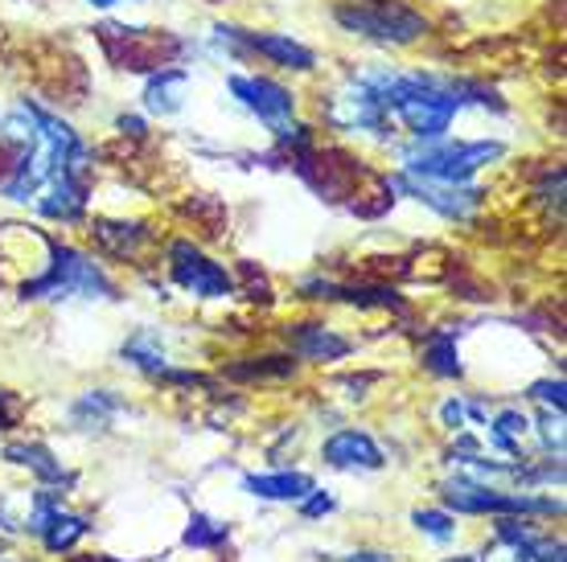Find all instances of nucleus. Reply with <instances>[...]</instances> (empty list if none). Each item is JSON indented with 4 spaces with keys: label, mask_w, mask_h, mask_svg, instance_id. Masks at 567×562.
I'll list each match as a JSON object with an SVG mask.
<instances>
[{
    "label": "nucleus",
    "mask_w": 567,
    "mask_h": 562,
    "mask_svg": "<svg viewBox=\"0 0 567 562\" xmlns=\"http://www.w3.org/2000/svg\"><path fill=\"white\" fill-rule=\"evenodd\" d=\"M506 156L502 140H427L403 148V169L408 177L420 181H440V185H468L482 169H489L494 160Z\"/></svg>",
    "instance_id": "obj_1"
},
{
    "label": "nucleus",
    "mask_w": 567,
    "mask_h": 562,
    "mask_svg": "<svg viewBox=\"0 0 567 562\" xmlns=\"http://www.w3.org/2000/svg\"><path fill=\"white\" fill-rule=\"evenodd\" d=\"M333 21L350 38L391 45V50H403V45L427 38V17L415 13L408 0H346L333 9Z\"/></svg>",
    "instance_id": "obj_2"
},
{
    "label": "nucleus",
    "mask_w": 567,
    "mask_h": 562,
    "mask_svg": "<svg viewBox=\"0 0 567 562\" xmlns=\"http://www.w3.org/2000/svg\"><path fill=\"white\" fill-rule=\"evenodd\" d=\"M45 254H50V263H45V271L38 275V280H29L25 288H21V295H50V300H62V295H107L112 300L115 288L112 280L103 275L86 254H79L74 247H62V242H50L45 247Z\"/></svg>",
    "instance_id": "obj_3"
},
{
    "label": "nucleus",
    "mask_w": 567,
    "mask_h": 562,
    "mask_svg": "<svg viewBox=\"0 0 567 562\" xmlns=\"http://www.w3.org/2000/svg\"><path fill=\"white\" fill-rule=\"evenodd\" d=\"M321 119H326V127L341 132V136H367V132H374L379 140L395 136L391 115L383 112L379 95H374L358 74H350L346 83H338L321 98Z\"/></svg>",
    "instance_id": "obj_4"
},
{
    "label": "nucleus",
    "mask_w": 567,
    "mask_h": 562,
    "mask_svg": "<svg viewBox=\"0 0 567 562\" xmlns=\"http://www.w3.org/2000/svg\"><path fill=\"white\" fill-rule=\"evenodd\" d=\"M444 501L456 513H506V518H523V513H543V518H559L564 506L551 497H530V492H502L489 485H477L468 477H456L444 485Z\"/></svg>",
    "instance_id": "obj_5"
},
{
    "label": "nucleus",
    "mask_w": 567,
    "mask_h": 562,
    "mask_svg": "<svg viewBox=\"0 0 567 562\" xmlns=\"http://www.w3.org/2000/svg\"><path fill=\"white\" fill-rule=\"evenodd\" d=\"M227 91L247 115H256L271 136L297 119V95L271 74H227Z\"/></svg>",
    "instance_id": "obj_6"
},
{
    "label": "nucleus",
    "mask_w": 567,
    "mask_h": 562,
    "mask_svg": "<svg viewBox=\"0 0 567 562\" xmlns=\"http://www.w3.org/2000/svg\"><path fill=\"white\" fill-rule=\"evenodd\" d=\"M169 275L177 288H185L198 300H227L235 295V280L223 263H214L210 254H202L194 242H169Z\"/></svg>",
    "instance_id": "obj_7"
},
{
    "label": "nucleus",
    "mask_w": 567,
    "mask_h": 562,
    "mask_svg": "<svg viewBox=\"0 0 567 562\" xmlns=\"http://www.w3.org/2000/svg\"><path fill=\"white\" fill-rule=\"evenodd\" d=\"M391 189L415 197L420 206H427V210L440 214V218H449V222H468L485 201V189H477V185L420 181V177H408V173H395V177H391Z\"/></svg>",
    "instance_id": "obj_8"
},
{
    "label": "nucleus",
    "mask_w": 567,
    "mask_h": 562,
    "mask_svg": "<svg viewBox=\"0 0 567 562\" xmlns=\"http://www.w3.org/2000/svg\"><path fill=\"white\" fill-rule=\"evenodd\" d=\"M239 45L243 58H264V62H271V66H280L288 74L317 71V54L305 42H297L292 33H251V29H239Z\"/></svg>",
    "instance_id": "obj_9"
},
{
    "label": "nucleus",
    "mask_w": 567,
    "mask_h": 562,
    "mask_svg": "<svg viewBox=\"0 0 567 562\" xmlns=\"http://www.w3.org/2000/svg\"><path fill=\"white\" fill-rule=\"evenodd\" d=\"M284 337H288V350L305 362H341L354 353V341L341 337L338 329H326V324H292Z\"/></svg>",
    "instance_id": "obj_10"
},
{
    "label": "nucleus",
    "mask_w": 567,
    "mask_h": 562,
    "mask_svg": "<svg viewBox=\"0 0 567 562\" xmlns=\"http://www.w3.org/2000/svg\"><path fill=\"white\" fill-rule=\"evenodd\" d=\"M321 460L329 468H362V472H374V468H383V451H379V444L367 431H338V436L326 439Z\"/></svg>",
    "instance_id": "obj_11"
},
{
    "label": "nucleus",
    "mask_w": 567,
    "mask_h": 562,
    "mask_svg": "<svg viewBox=\"0 0 567 562\" xmlns=\"http://www.w3.org/2000/svg\"><path fill=\"white\" fill-rule=\"evenodd\" d=\"M185 83H189V71L182 66H156L148 74V83H144V112L148 115H161V119H169L185 107Z\"/></svg>",
    "instance_id": "obj_12"
},
{
    "label": "nucleus",
    "mask_w": 567,
    "mask_h": 562,
    "mask_svg": "<svg viewBox=\"0 0 567 562\" xmlns=\"http://www.w3.org/2000/svg\"><path fill=\"white\" fill-rule=\"evenodd\" d=\"M120 357H124V366L141 370V374H153V378H161V374L169 370V350L161 345V333H153V329L132 333V337L124 341Z\"/></svg>",
    "instance_id": "obj_13"
},
{
    "label": "nucleus",
    "mask_w": 567,
    "mask_h": 562,
    "mask_svg": "<svg viewBox=\"0 0 567 562\" xmlns=\"http://www.w3.org/2000/svg\"><path fill=\"white\" fill-rule=\"evenodd\" d=\"M243 489L259 497V501H300L317 485L305 472H271V477H243Z\"/></svg>",
    "instance_id": "obj_14"
},
{
    "label": "nucleus",
    "mask_w": 567,
    "mask_h": 562,
    "mask_svg": "<svg viewBox=\"0 0 567 562\" xmlns=\"http://www.w3.org/2000/svg\"><path fill=\"white\" fill-rule=\"evenodd\" d=\"M4 460L17 468H29V472L38 480H45V485H62V480H66L62 465H58L42 444H9V448H4Z\"/></svg>",
    "instance_id": "obj_15"
},
{
    "label": "nucleus",
    "mask_w": 567,
    "mask_h": 562,
    "mask_svg": "<svg viewBox=\"0 0 567 562\" xmlns=\"http://www.w3.org/2000/svg\"><path fill=\"white\" fill-rule=\"evenodd\" d=\"M91 235L100 239L103 251L120 254V259H128V254L141 251V242L148 239V230L136 222H95L91 226Z\"/></svg>",
    "instance_id": "obj_16"
},
{
    "label": "nucleus",
    "mask_w": 567,
    "mask_h": 562,
    "mask_svg": "<svg viewBox=\"0 0 567 562\" xmlns=\"http://www.w3.org/2000/svg\"><path fill=\"white\" fill-rule=\"evenodd\" d=\"M115 410H120V398H115L112 391H91V394H83V398L74 403L71 419H74V427L95 431V427H107V423H112Z\"/></svg>",
    "instance_id": "obj_17"
},
{
    "label": "nucleus",
    "mask_w": 567,
    "mask_h": 562,
    "mask_svg": "<svg viewBox=\"0 0 567 562\" xmlns=\"http://www.w3.org/2000/svg\"><path fill=\"white\" fill-rule=\"evenodd\" d=\"M424 366L432 370L436 378H461V353H456L453 333H436V337H427Z\"/></svg>",
    "instance_id": "obj_18"
},
{
    "label": "nucleus",
    "mask_w": 567,
    "mask_h": 562,
    "mask_svg": "<svg viewBox=\"0 0 567 562\" xmlns=\"http://www.w3.org/2000/svg\"><path fill=\"white\" fill-rule=\"evenodd\" d=\"M83 534H86V521L58 509L54 518H50V525L42 530V542H45V550H50V554H62V550H71Z\"/></svg>",
    "instance_id": "obj_19"
},
{
    "label": "nucleus",
    "mask_w": 567,
    "mask_h": 562,
    "mask_svg": "<svg viewBox=\"0 0 567 562\" xmlns=\"http://www.w3.org/2000/svg\"><path fill=\"white\" fill-rule=\"evenodd\" d=\"M227 525L223 521H210L202 518V513H194V521H189V530H185V547H198V550H210L218 547V542H227Z\"/></svg>",
    "instance_id": "obj_20"
},
{
    "label": "nucleus",
    "mask_w": 567,
    "mask_h": 562,
    "mask_svg": "<svg viewBox=\"0 0 567 562\" xmlns=\"http://www.w3.org/2000/svg\"><path fill=\"white\" fill-rule=\"evenodd\" d=\"M526 431H530V419L523 410H502L494 419V448L514 451V436H526Z\"/></svg>",
    "instance_id": "obj_21"
},
{
    "label": "nucleus",
    "mask_w": 567,
    "mask_h": 562,
    "mask_svg": "<svg viewBox=\"0 0 567 562\" xmlns=\"http://www.w3.org/2000/svg\"><path fill=\"white\" fill-rule=\"evenodd\" d=\"M412 521H415V530H420V534L436 538V542H449V538L456 534L453 518H449V513H440V509H415Z\"/></svg>",
    "instance_id": "obj_22"
},
{
    "label": "nucleus",
    "mask_w": 567,
    "mask_h": 562,
    "mask_svg": "<svg viewBox=\"0 0 567 562\" xmlns=\"http://www.w3.org/2000/svg\"><path fill=\"white\" fill-rule=\"evenodd\" d=\"M530 398H539L547 410H559V415H564V378L535 382V386H530Z\"/></svg>",
    "instance_id": "obj_23"
},
{
    "label": "nucleus",
    "mask_w": 567,
    "mask_h": 562,
    "mask_svg": "<svg viewBox=\"0 0 567 562\" xmlns=\"http://www.w3.org/2000/svg\"><path fill=\"white\" fill-rule=\"evenodd\" d=\"M333 509H338V501H333L329 492L312 489L309 497H300V513H305V518H326V513H333Z\"/></svg>",
    "instance_id": "obj_24"
},
{
    "label": "nucleus",
    "mask_w": 567,
    "mask_h": 562,
    "mask_svg": "<svg viewBox=\"0 0 567 562\" xmlns=\"http://www.w3.org/2000/svg\"><path fill=\"white\" fill-rule=\"evenodd\" d=\"M115 127H120L124 136H136V140H141L144 132H148V124H144L141 115H120V119H115Z\"/></svg>",
    "instance_id": "obj_25"
},
{
    "label": "nucleus",
    "mask_w": 567,
    "mask_h": 562,
    "mask_svg": "<svg viewBox=\"0 0 567 562\" xmlns=\"http://www.w3.org/2000/svg\"><path fill=\"white\" fill-rule=\"evenodd\" d=\"M535 554H539V562H564V542H539Z\"/></svg>",
    "instance_id": "obj_26"
},
{
    "label": "nucleus",
    "mask_w": 567,
    "mask_h": 562,
    "mask_svg": "<svg viewBox=\"0 0 567 562\" xmlns=\"http://www.w3.org/2000/svg\"><path fill=\"white\" fill-rule=\"evenodd\" d=\"M440 415H444V423H449V427H465V407H461V403H444V410H440Z\"/></svg>",
    "instance_id": "obj_27"
},
{
    "label": "nucleus",
    "mask_w": 567,
    "mask_h": 562,
    "mask_svg": "<svg viewBox=\"0 0 567 562\" xmlns=\"http://www.w3.org/2000/svg\"><path fill=\"white\" fill-rule=\"evenodd\" d=\"M13 427V407H9V398L0 394V431H9Z\"/></svg>",
    "instance_id": "obj_28"
},
{
    "label": "nucleus",
    "mask_w": 567,
    "mask_h": 562,
    "mask_svg": "<svg viewBox=\"0 0 567 562\" xmlns=\"http://www.w3.org/2000/svg\"><path fill=\"white\" fill-rule=\"evenodd\" d=\"M346 562H395L391 554H350Z\"/></svg>",
    "instance_id": "obj_29"
},
{
    "label": "nucleus",
    "mask_w": 567,
    "mask_h": 562,
    "mask_svg": "<svg viewBox=\"0 0 567 562\" xmlns=\"http://www.w3.org/2000/svg\"><path fill=\"white\" fill-rule=\"evenodd\" d=\"M91 9H115V4H124V0H86Z\"/></svg>",
    "instance_id": "obj_30"
},
{
    "label": "nucleus",
    "mask_w": 567,
    "mask_h": 562,
    "mask_svg": "<svg viewBox=\"0 0 567 562\" xmlns=\"http://www.w3.org/2000/svg\"><path fill=\"white\" fill-rule=\"evenodd\" d=\"M449 562H482L477 554H461V559H449Z\"/></svg>",
    "instance_id": "obj_31"
}]
</instances>
